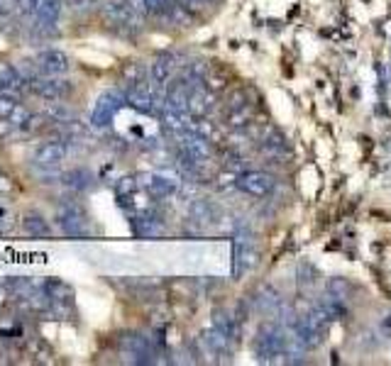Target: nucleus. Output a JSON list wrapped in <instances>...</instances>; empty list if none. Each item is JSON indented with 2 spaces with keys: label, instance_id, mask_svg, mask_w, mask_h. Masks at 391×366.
Masks as SVG:
<instances>
[{
  "label": "nucleus",
  "instance_id": "nucleus-24",
  "mask_svg": "<svg viewBox=\"0 0 391 366\" xmlns=\"http://www.w3.org/2000/svg\"><path fill=\"white\" fill-rule=\"evenodd\" d=\"M29 117H32V112L27 110L25 106H17L15 112H12L10 117H8V122H10V127H25L29 122Z\"/></svg>",
  "mask_w": 391,
  "mask_h": 366
},
{
  "label": "nucleus",
  "instance_id": "nucleus-2",
  "mask_svg": "<svg viewBox=\"0 0 391 366\" xmlns=\"http://www.w3.org/2000/svg\"><path fill=\"white\" fill-rule=\"evenodd\" d=\"M125 103H128L125 93H120V90H106L101 98L95 100V108L93 112H91V125H93V127H108L112 122V117H115V112L120 110Z\"/></svg>",
  "mask_w": 391,
  "mask_h": 366
},
{
  "label": "nucleus",
  "instance_id": "nucleus-22",
  "mask_svg": "<svg viewBox=\"0 0 391 366\" xmlns=\"http://www.w3.org/2000/svg\"><path fill=\"white\" fill-rule=\"evenodd\" d=\"M134 230H137V234H145V237H150V234L162 232V222L156 220V217H152V215H142V217H137V222H134Z\"/></svg>",
  "mask_w": 391,
  "mask_h": 366
},
{
  "label": "nucleus",
  "instance_id": "nucleus-25",
  "mask_svg": "<svg viewBox=\"0 0 391 366\" xmlns=\"http://www.w3.org/2000/svg\"><path fill=\"white\" fill-rule=\"evenodd\" d=\"M140 81H145V69L140 66V64H130L128 71H125V84L134 86V84H140Z\"/></svg>",
  "mask_w": 391,
  "mask_h": 366
},
{
  "label": "nucleus",
  "instance_id": "nucleus-26",
  "mask_svg": "<svg viewBox=\"0 0 391 366\" xmlns=\"http://www.w3.org/2000/svg\"><path fill=\"white\" fill-rule=\"evenodd\" d=\"M169 3H171V0H142L145 12H150V15H164L167 8H169Z\"/></svg>",
  "mask_w": 391,
  "mask_h": 366
},
{
  "label": "nucleus",
  "instance_id": "nucleus-17",
  "mask_svg": "<svg viewBox=\"0 0 391 366\" xmlns=\"http://www.w3.org/2000/svg\"><path fill=\"white\" fill-rule=\"evenodd\" d=\"M15 17H17V23L20 25L32 27V25L37 23V0H17Z\"/></svg>",
  "mask_w": 391,
  "mask_h": 366
},
{
  "label": "nucleus",
  "instance_id": "nucleus-13",
  "mask_svg": "<svg viewBox=\"0 0 391 366\" xmlns=\"http://www.w3.org/2000/svg\"><path fill=\"white\" fill-rule=\"evenodd\" d=\"M213 108L211 95L203 86H193L189 93V115L191 117H206L208 110Z\"/></svg>",
  "mask_w": 391,
  "mask_h": 366
},
{
  "label": "nucleus",
  "instance_id": "nucleus-30",
  "mask_svg": "<svg viewBox=\"0 0 391 366\" xmlns=\"http://www.w3.org/2000/svg\"><path fill=\"white\" fill-rule=\"evenodd\" d=\"M203 3H213V0H203Z\"/></svg>",
  "mask_w": 391,
  "mask_h": 366
},
{
  "label": "nucleus",
  "instance_id": "nucleus-28",
  "mask_svg": "<svg viewBox=\"0 0 391 366\" xmlns=\"http://www.w3.org/2000/svg\"><path fill=\"white\" fill-rule=\"evenodd\" d=\"M134 186H137V183H134L132 178H123V181H120V186H117V193H120V195L132 193V191H134Z\"/></svg>",
  "mask_w": 391,
  "mask_h": 366
},
{
  "label": "nucleus",
  "instance_id": "nucleus-15",
  "mask_svg": "<svg viewBox=\"0 0 391 366\" xmlns=\"http://www.w3.org/2000/svg\"><path fill=\"white\" fill-rule=\"evenodd\" d=\"M23 230L29 234V237H49L51 230L47 225V220L39 212H27L23 220Z\"/></svg>",
  "mask_w": 391,
  "mask_h": 366
},
{
  "label": "nucleus",
  "instance_id": "nucleus-10",
  "mask_svg": "<svg viewBox=\"0 0 391 366\" xmlns=\"http://www.w3.org/2000/svg\"><path fill=\"white\" fill-rule=\"evenodd\" d=\"M120 350L125 356H132V361H137V364H145V361H150L147 356H152L150 339L142 337V334H125L120 339Z\"/></svg>",
  "mask_w": 391,
  "mask_h": 366
},
{
  "label": "nucleus",
  "instance_id": "nucleus-8",
  "mask_svg": "<svg viewBox=\"0 0 391 366\" xmlns=\"http://www.w3.org/2000/svg\"><path fill=\"white\" fill-rule=\"evenodd\" d=\"M56 222H59V230L64 234H69V237L86 234V217L76 206H64L62 210L56 212Z\"/></svg>",
  "mask_w": 391,
  "mask_h": 366
},
{
  "label": "nucleus",
  "instance_id": "nucleus-14",
  "mask_svg": "<svg viewBox=\"0 0 391 366\" xmlns=\"http://www.w3.org/2000/svg\"><path fill=\"white\" fill-rule=\"evenodd\" d=\"M62 181L71 191H88L93 186V173L86 171V169H73V171L64 173Z\"/></svg>",
  "mask_w": 391,
  "mask_h": 366
},
{
  "label": "nucleus",
  "instance_id": "nucleus-21",
  "mask_svg": "<svg viewBox=\"0 0 391 366\" xmlns=\"http://www.w3.org/2000/svg\"><path fill=\"white\" fill-rule=\"evenodd\" d=\"M47 117H49L51 122H64V125H73V112L69 110L67 106L62 103H49V108H47Z\"/></svg>",
  "mask_w": 391,
  "mask_h": 366
},
{
  "label": "nucleus",
  "instance_id": "nucleus-1",
  "mask_svg": "<svg viewBox=\"0 0 391 366\" xmlns=\"http://www.w3.org/2000/svg\"><path fill=\"white\" fill-rule=\"evenodd\" d=\"M289 350V330H284L276 322H267L257 332V342H254V352L257 359L262 361H276L286 356Z\"/></svg>",
  "mask_w": 391,
  "mask_h": 366
},
{
  "label": "nucleus",
  "instance_id": "nucleus-18",
  "mask_svg": "<svg viewBox=\"0 0 391 366\" xmlns=\"http://www.w3.org/2000/svg\"><path fill=\"white\" fill-rule=\"evenodd\" d=\"M203 342H206L208 347H211V352H215V354H228L233 339L225 337L223 332H218V330L213 328V330H208V332H203Z\"/></svg>",
  "mask_w": 391,
  "mask_h": 366
},
{
  "label": "nucleus",
  "instance_id": "nucleus-20",
  "mask_svg": "<svg viewBox=\"0 0 391 366\" xmlns=\"http://www.w3.org/2000/svg\"><path fill=\"white\" fill-rule=\"evenodd\" d=\"M145 186L150 188L152 195H156V198H167V195H171L174 191H176L174 181H169V178H164V176H150V181H145Z\"/></svg>",
  "mask_w": 391,
  "mask_h": 366
},
{
  "label": "nucleus",
  "instance_id": "nucleus-9",
  "mask_svg": "<svg viewBox=\"0 0 391 366\" xmlns=\"http://www.w3.org/2000/svg\"><path fill=\"white\" fill-rule=\"evenodd\" d=\"M125 98H128V106L134 108V110H140V112L154 110V93H152V86L147 84V81L130 86V88L125 90Z\"/></svg>",
  "mask_w": 391,
  "mask_h": 366
},
{
  "label": "nucleus",
  "instance_id": "nucleus-4",
  "mask_svg": "<svg viewBox=\"0 0 391 366\" xmlns=\"http://www.w3.org/2000/svg\"><path fill=\"white\" fill-rule=\"evenodd\" d=\"M179 142H181V156L191 159L193 164L201 167L203 161L211 159V142L203 137L201 132H196V130H189V132L179 134Z\"/></svg>",
  "mask_w": 391,
  "mask_h": 366
},
{
  "label": "nucleus",
  "instance_id": "nucleus-19",
  "mask_svg": "<svg viewBox=\"0 0 391 366\" xmlns=\"http://www.w3.org/2000/svg\"><path fill=\"white\" fill-rule=\"evenodd\" d=\"M213 328L218 330V332H223L225 337H230V339L237 337V320L230 317L228 313H223V310L213 313Z\"/></svg>",
  "mask_w": 391,
  "mask_h": 366
},
{
  "label": "nucleus",
  "instance_id": "nucleus-7",
  "mask_svg": "<svg viewBox=\"0 0 391 366\" xmlns=\"http://www.w3.org/2000/svg\"><path fill=\"white\" fill-rule=\"evenodd\" d=\"M34 64H37L42 76H64V73L69 71V56L59 49L39 51Z\"/></svg>",
  "mask_w": 391,
  "mask_h": 366
},
{
  "label": "nucleus",
  "instance_id": "nucleus-5",
  "mask_svg": "<svg viewBox=\"0 0 391 366\" xmlns=\"http://www.w3.org/2000/svg\"><path fill=\"white\" fill-rule=\"evenodd\" d=\"M32 90L45 100V103H62L71 93V84L62 76H45L37 78L32 86Z\"/></svg>",
  "mask_w": 391,
  "mask_h": 366
},
{
  "label": "nucleus",
  "instance_id": "nucleus-12",
  "mask_svg": "<svg viewBox=\"0 0 391 366\" xmlns=\"http://www.w3.org/2000/svg\"><path fill=\"white\" fill-rule=\"evenodd\" d=\"M174 69H176V59L171 54H159L154 61H152V69H150V76L159 88L167 86V81L171 78Z\"/></svg>",
  "mask_w": 391,
  "mask_h": 366
},
{
  "label": "nucleus",
  "instance_id": "nucleus-6",
  "mask_svg": "<svg viewBox=\"0 0 391 366\" xmlns=\"http://www.w3.org/2000/svg\"><path fill=\"white\" fill-rule=\"evenodd\" d=\"M237 188L245 191L247 195H254V198H264L274 191V176L264 171H245L237 176Z\"/></svg>",
  "mask_w": 391,
  "mask_h": 366
},
{
  "label": "nucleus",
  "instance_id": "nucleus-3",
  "mask_svg": "<svg viewBox=\"0 0 391 366\" xmlns=\"http://www.w3.org/2000/svg\"><path fill=\"white\" fill-rule=\"evenodd\" d=\"M67 142H59V139H51V142H45L39 145L32 154L34 169H45V171H56L59 164L67 159Z\"/></svg>",
  "mask_w": 391,
  "mask_h": 366
},
{
  "label": "nucleus",
  "instance_id": "nucleus-27",
  "mask_svg": "<svg viewBox=\"0 0 391 366\" xmlns=\"http://www.w3.org/2000/svg\"><path fill=\"white\" fill-rule=\"evenodd\" d=\"M12 191H15V183L10 181L8 173L0 171V193H12Z\"/></svg>",
  "mask_w": 391,
  "mask_h": 366
},
{
  "label": "nucleus",
  "instance_id": "nucleus-16",
  "mask_svg": "<svg viewBox=\"0 0 391 366\" xmlns=\"http://www.w3.org/2000/svg\"><path fill=\"white\" fill-rule=\"evenodd\" d=\"M64 0H37V20L42 23H59Z\"/></svg>",
  "mask_w": 391,
  "mask_h": 366
},
{
  "label": "nucleus",
  "instance_id": "nucleus-29",
  "mask_svg": "<svg viewBox=\"0 0 391 366\" xmlns=\"http://www.w3.org/2000/svg\"><path fill=\"white\" fill-rule=\"evenodd\" d=\"M0 17H3V5H0Z\"/></svg>",
  "mask_w": 391,
  "mask_h": 366
},
{
  "label": "nucleus",
  "instance_id": "nucleus-23",
  "mask_svg": "<svg viewBox=\"0 0 391 366\" xmlns=\"http://www.w3.org/2000/svg\"><path fill=\"white\" fill-rule=\"evenodd\" d=\"M17 106H20V100L15 98L12 90H0V120H8Z\"/></svg>",
  "mask_w": 391,
  "mask_h": 366
},
{
  "label": "nucleus",
  "instance_id": "nucleus-11",
  "mask_svg": "<svg viewBox=\"0 0 391 366\" xmlns=\"http://www.w3.org/2000/svg\"><path fill=\"white\" fill-rule=\"evenodd\" d=\"M259 259V252L257 247L250 242V239H237L235 242V271H247L257 264Z\"/></svg>",
  "mask_w": 391,
  "mask_h": 366
}]
</instances>
